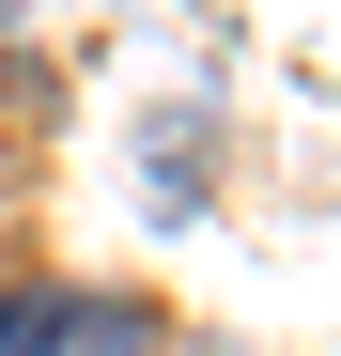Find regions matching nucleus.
Segmentation results:
<instances>
[{
  "label": "nucleus",
  "instance_id": "obj_1",
  "mask_svg": "<svg viewBox=\"0 0 341 356\" xmlns=\"http://www.w3.org/2000/svg\"><path fill=\"white\" fill-rule=\"evenodd\" d=\"M0 356H155L125 294H0Z\"/></svg>",
  "mask_w": 341,
  "mask_h": 356
}]
</instances>
